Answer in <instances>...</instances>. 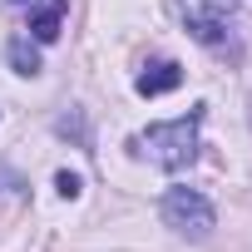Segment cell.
<instances>
[{"label":"cell","mask_w":252,"mask_h":252,"mask_svg":"<svg viewBox=\"0 0 252 252\" xmlns=\"http://www.w3.org/2000/svg\"><path fill=\"white\" fill-rule=\"evenodd\" d=\"M0 5H30V0H0Z\"/></svg>","instance_id":"cell-9"},{"label":"cell","mask_w":252,"mask_h":252,"mask_svg":"<svg viewBox=\"0 0 252 252\" xmlns=\"http://www.w3.org/2000/svg\"><path fill=\"white\" fill-rule=\"evenodd\" d=\"M178 84H183V69H178L173 60H158V64H149V69L139 74V84H134V89L154 99V94H168V89H178Z\"/></svg>","instance_id":"cell-4"},{"label":"cell","mask_w":252,"mask_h":252,"mask_svg":"<svg viewBox=\"0 0 252 252\" xmlns=\"http://www.w3.org/2000/svg\"><path fill=\"white\" fill-rule=\"evenodd\" d=\"M198 10H208V15H227L232 10V0H193Z\"/></svg>","instance_id":"cell-8"},{"label":"cell","mask_w":252,"mask_h":252,"mask_svg":"<svg viewBox=\"0 0 252 252\" xmlns=\"http://www.w3.org/2000/svg\"><path fill=\"white\" fill-rule=\"evenodd\" d=\"M64 10H69L64 0H45V5L30 15V35H35L40 45H55V40H60V25H64Z\"/></svg>","instance_id":"cell-5"},{"label":"cell","mask_w":252,"mask_h":252,"mask_svg":"<svg viewBox=\"0 0 252 252\" xmlns=\"http://www.w3.org/2000/svg\"><path fill=\"white\" fill-rule=\"evenodd\" d=\"M55 188H60L64 198H79V173H60V178H55Z\"/></svg>","instance_id":"cell-7"},{"label":"cell","mask_w":252,"mask_h":252,"mask_svg":"<svg viewBox=\"0 0 252 252\" xmlns=\"http://www.w3.org/2000/svg\"><path fill=\"white\" fill-rule=\"evenodd\" d=\"M188 35L203 40V45H213V50H232V40L222 35V15H208L198 5H188Z\"/></svg>","instance_id":"cell-3"},{"label":"cell","mask_w":252,"mask_h":252,"mask_svg":"<svg viewBox=\"0 0 252 252\" xmlns=\"http://www.w3.org/2000/svg\"><path fill=\"white\" fill-rule=\"evenodd\" d=\"M10 64H15V74H40V50L30 45V40H10Z\"/></svg>","instance_id":"cell-6"},{"label":"cell","mask_w":252,"mask_h":252,"mask_svg":"<svg viewBox=\"0 0 252 252\" xmlns=\"http://www.w3.org/2000/svg\"><path fill=\"white\" fill-rule=\"evenodd\" d=\"M163 222L173 227V232H183V237H208L213 232V203L203 198V193H193V188H168L163 193Z\"/></svg>","instance_id":"cell-2"},{"label":"cell","mask_w":252,"mask_h":252,"mask_svg":"<svg viewBox=\"0 0 252 252\" xmlns=\"http://www.w3.org/2000/svg\"><path fill=\"white\" fill-rule=\"evenodd\" d=\"M198 124H203V109H188L183 119L173 124H154L144 134V149L158 168H188L198 158Z\"/></svg>","instance_id":"cell-1"}]
</instances>
